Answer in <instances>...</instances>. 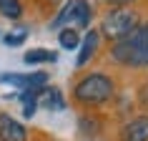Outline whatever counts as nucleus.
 Here are the masks:
<instances>
[{"mask_svg": "<svg viewBox=\"0 0 148 141\" xmlns=\"http://www.w3.org/2000/svg\"><path fill=\"white\" fill-rule=\"evenodd\" d=\"M118 78L108 70H86L70 86V101L83 111H98L116 101L118 96Z\"/></svg>", "mask_w": 148, "mask_h": 141, "instance_id": "obj_1", "label": "nucleus"}, {"mask_svg": "<svg viewBox=\"0 0 148 141\" xmlns=\"http://www.w3.org/2000/svg\"><path fill=\"white\" fill-rule=\"evenodd\" d=\"M108 63L121 70H148V18L136 28L133 35L118 43H108Z\"/></svg>", "mask_w": 148, "mask_h": 141, "instance_id": "obj_2", "label": "nucleus"}, {"mask_svg": "<svg viewBox=\"0 0 148 141\" xmlns=\"http://www.w3.org/2000/svg\"><path fill=\"white\" fill-rule=\"evenodd\" d=\"M140 23H143V13L138 8H108L98 23V33L103 40L118 43L133 35Z\"/></svg>", "mask_w": 148, "mask_h": 141, "instance_id": "obj_3", "label": "nucleus"}, {"mask_svg": "<svg viewBox=\"0 0 148 141\" xmlns=\"http://www.w3.org/2000/svg\"><path fill=\"white\" fill-rule=\"evenodd\" d=\"M90 23H93V5L88 0H65L60 8L55 10V15L48 23V28L50 30H60V28L88 30Z\"/></svg>", "mask_w": 148, "mask_h": 141, "instance_id": "obj_4", "label": "nucleus"}, {"mask_svg": "<svg viewBox=\"0 0 148 141\" xmlns=\"http://www.w3.org/2000/svg\"><path fill=\"white\" fill-rule=\"evenodd\" d=\"M101 46H103V38L98 28H88L80 38V46H78V55H75V68H86L98 58L101 53Z\"/></svg>", "mask_w": 148, "mask_h": 141, "instance_id": "obj_5", "label": "nucleus"}, {"mask_svg": "<svg viewBox=\"0 0 148 141\" xmlns=\"http://www.w3.org/2000/svg\"><path fill=\"white\" fill-rule=\"evenodd\" d=\"M116 141H148V113L128 116L116 131Z\"/></svg>", "mask_w": 148, "mask_h": 141, "instance_id": "obj_6", "label": "nucleus"}, {"mask_svg": "<svg viewBox=\"0 0 148 141\" xmlns=\"http://www.w3.org/2000/svg\"><path fill=\"white\" fill-rule=\"evenodd\" d=\"M0 83L15 86L18 91L40 88V86H48V73L45 70H30V73H0Z\"/></svg>", "mask_w": 148, "mask_h": 141, "instance_id": "obj_7", "label": "nucleus"}, {"mask_svg": "<svg viewBox=\"0 0 148 141\" xmlns=\"http://www.w3.org/2000/svg\"><path fill=\"white\" fill-rule=\"evenodd\" d=\"M0 141H28V129L5 111H0Z\"/></svg>", "mask_w": 148, "mask_h": 141, "instance_id": "obj_8", "label": "nucleus"}, {"mask_svg": "<svg viewBox=\"0 0 148 141\" xmlns=\"http://www.w3.org/2000/svg\"><path fill=\"white\" fill-rule=\"evenodd\" d=\"M38 106H43L45 111L58 113V111H65L68 101H65V96H63V91H60L58 86H43L40 98H38Z\"/></svg>", "mask_w": 148, "mask_h": 141, "instance_id": "obj_9", "label": "nucleus"}, {"mask_svg": "<svg viewBox=\"0 0 148 141\" xmlns=\"http://www.w3.org/2000/svg\"><path fill=\"white\" fill-rule=\"evenodd\" d=\"M78 129L83 136H95V133L103 131V118L98 116V111H86L78 118Z\"/></svg>", "mask_w": 148, "mask_h": 141, "instance_id": "obj_10", "label": "nucleus"}, {"mask_svg": "<svg viewBox=\"0 0 148 141\" xmlns=\"http://www.w3.org/2000/svg\"><path fill=\"white\" fill-rule=\"evenodd\" d=\"M23 61L28 66H43V63H55L58 61V53L50 50V48H30V50H25Z\"/></svg>", "mask_w": 148, "mask_h": 141, "instance_id": "obj_11", "label": "nucleus"}, {"mask_svg": "<svg viewBox=\"0 0 148 141\" xmlns=\"http://www.w3.org/2000/svg\"><path fill=\"white\" fill-rule=\"evenodd\" d=\"M80 38H83V33L78 28H60L58 30V46L63 50H78Z\"/></svg>", "mask_w": 148, "mask_h": 141, "instance_id": "obj_12", "label": "nucleus"}, {"mask_svg": "<svg viewBox=\"0 0 148 141\" xmlns=\"http://www.w3.org/2000/svg\"><path fill=\"white\" fill-rule=\"evenodd\" d=\"M25 13L23 3L20 0H0V15L8 18V20H20Z\"/></svg>", "mask_w": 148, "mask_h": 141, "instance_id": "obj_13", "label": "nucleus"}, {"mask_svg": "<svg viewBox=\"0 0 148 141\" xmlns=\"http://www.w3.org/2000/svg\"><path fill=\"white\" fill-rule=\"evenodd\" d=\"M25 40H28V28H15V30H10L3 35V43L10 48H18V46H23Z\"/></svg>", "mask_w": 148, "mask_h": 141, "instance_id": "obj_14", "label": "nucleus"}, {"mask_svg": "<svg viewBox=\"0 0 148 141\" xmlns=\"http://www.w3.org/2000/svg\"><path fill=\"white\" fill-rule=\"evenodd\" d=\"M108 8H138L140 0H103Z\"/></svg>", "mask_w": 148, "mask_h": 141, "instance_id": "obj_15", "label": "nucleus"}]
</instances>
